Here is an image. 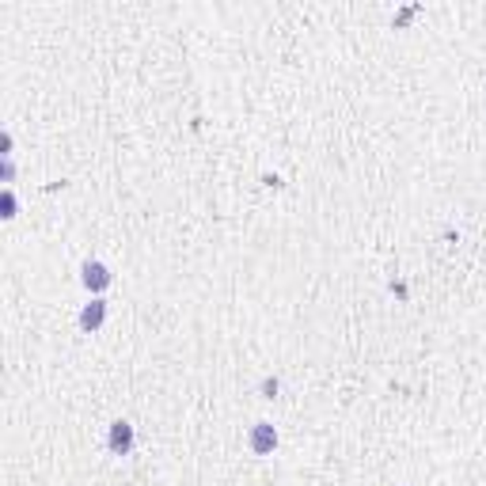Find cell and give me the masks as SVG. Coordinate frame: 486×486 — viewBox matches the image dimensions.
I'll return each mask as SVG.
<instances>
[{
	"label": "cell",
	"mask_w": 486,
	"mask_h": 486,
	"mask_svg": "<svg viewBox=\"0 0 486 486\" xmlns=\"http://www.w3.org/2000/svg\"><path fill=\"white\" fill-rule=\"evenodd\" d=\"M270 444H277V433H273V429L262 422V426H258V433H255V448H258V452H266Z\"/></svg>",
	"instance_id": "6da1fadb"
},
{
	"label": "cell",
	"mask_w": 486,
	"mask_h": 486,
	"mask_svg": "<svg viewBox=\"0 0 486 486\" xmlns=\"http://www.w3.org/2000/svg\"><path fill=\"white\" fill-rule=\"evenodd\" d=\"M111 444H114V448H122V452L129 448V426H126V422H118V426H114V433H111Z\"/></svg>",
	"instance_id": "7a4b0ae2"
},
{
	"label": "cell",
	"mask_w": 486,
	"mask_h": 486,
	"mask_svg": "<svg viewBox=\"0 0 486 486\" xmlns=\"http://www.w3.org/2000/svg\"><path fill=\"white\" fill-rule=\"evenodd\" d=\"M84 273H87V277H84L87 285H91V281H95V285H103V281H107V273H103V266H87Z\"/></svg>",
	"instance_id": "3957f363"
},
{
	"label": "cell",
	"mask_w": 486,
	"mask_h": 486,
	"mask_svg": "<svg viewBox=\"0 0 486 486\" xmlns=\"http://www.w3.org/2000/svg\"><path fill=\"white\" fill-rule=\"evenodd\" d=\"M99 319H103V308H99V304H95V308H87V312H84V323H87V327H95Z\"/></svg>",
	"instance_id": "277c9868"
}]
</instances>
